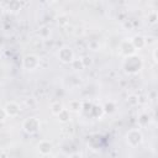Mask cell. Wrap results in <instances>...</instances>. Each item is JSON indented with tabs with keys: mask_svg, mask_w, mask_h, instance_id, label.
I'll list each match as a JSON object with an SVG mask.
<instances>
[{
	"mask_svg": "<svg viewBox=\"0 0 158 158\" xmlns=\"http://www.w3.org/2000/svg\"><path fill=\"white\" fill-rule=\"evenodd\" d=\"M63 109H64V107H63V105H62L60 102H53V104L51 105V111H52V114H53L54 116H57Z\"/></svg>",
	"mask_w": 158,
	"mask_h": 158,
	"instance_id": "11",
	"label": "cell"
},
{
	"mask_svg": "<svg viewBox=\"0 0 158 158\" xmlns=\"http://www.w3.org/2000/svg\"><path fill=\"white\" fill-rule=\"evenodd\" d=\"M144 42H146V44H151V43H156V38L154 37H152V36H149V37H144Z\"/></svg>",
	"mask_w": 158,
	"mask_h": 158,
	"instance_id": "18",
	"label": "cell"
},
{
	"mask_svg": "<svg viewBox=\"0 0 158 158\" xmlns=\"http://www.w3.org/2000/svg\"><path fill=\"white\" fill-rule=\"evenodd\" d=\"M88 47H89V49H91V51H98V49L100 48V44H99L98 41H90L89 44H88Z\"/></svg>",
	"mask_w": 158,
	"mask_h": 158,
	"instance_id": "15",
	"label": "cell"
},
{
	"mask_svg": "<svg viewBox=\"0 0 158 158\" xmlns=\"http://www.w3.org/2000/svg\"><path fill=\"white\" fill-rule=\"evenodd\" d=\"M49 30H48V27H46V26H43V27H41L40 28V31H38V35L42 37V38H47L48 36H49Z\"/></svg>",
	"mask_w": 158,
	"mask_h": 158,
	"instance_id": "12",
	"label": "cell"
},
{
	"mask_svg": "<svg viewBox=\"0 0 158 158\" xmlns=\"http://www.w3.org/2000/svg\"><path fill=\"white\" fill-rule=\"evenodd\" d=\"M131 43L132 46L135 47V49H141L146 46V42H144V37L143 36H135L132 40H131Z\"/></svg>",
	"mask_w": 158,
	"mask_h": 158,
	"instance_id": "8",
	"label": "cell"
},
{
	"mask_svg": "<svg viewBox=\"0 0 158 158\" xmlns=\"http://www.w3.org/2000/svg\"><path fill=\"white\" fill-rule=\"evenodd\" d=\"M125 69L128 73H137L141 68H142V60L141 58L136 57V56H130L126 58L125 60Z\"/></svg>",
	"mask_w": 158,
	"mask_h": 158,
	"instance_id": "1",
	"label": "cell"
},
{
	"mask_svg": "<svg viewBox=\"0 0 158 158\" xmlns=\"http://www.w3.org/2000/svg\"><path fill=\"white\" fill-rule=\"evenodd\" d=\"M68 17L65 16V15H60V16H58V19H57V22H58V25L59 26H65L67 23H68V20H67Z\"/></svg>",
	"mask_w": 158,
	"mask_h": 158,
	"instance_id": "14",
	"label": "cell"
},
{
	"mask_svg": "<svg viewBox=\"0 0 158 158\" xmlns=\"http://www.w3.org/2000/svg\"><path fill=\"white\" fill-rule=\"evenodd\" d=\"M52 148H53L52 143H51L49 141H47V139H42V141H40V143L37 144V149H38V152H40L42 156L49 154L51 151H52Z\"/></svg>",
	"mask_w": 158,
	"mask_h": 158,
	"instance_id": "7",
	"label": "cell"
},
{
	"mask_svg": "<svg viewBox=\"0 0 158 158\" xmlns=\"http://www.w3.org/2000/svg\"><path fill=\"white\" fill-rule=\"evenodd\" d=\"M72 65H73V68H74V69H78V70L84 69L83 63H81V60H80V59H75V58H74V60L72 62Z\"/></svg>",
	"mask_w": 158,
	"mask_h": 158,
	"instance_id": "13",
	"label": "cell"
},
{
	"mask_svg": "<svg viewBox=\"0 0 158 158\" xmlns=\"http://www.w3.org/2000/svg\"><path fill=\"white\" fill-rule=\"evenodd\" d=\"M22 65H23V68L27 69V70H35V69H37L38 65H40V59H38V57L35 56V54H28V56H26V57L23 58Z\"/></svg>",
	"mask_w": 158,
	"mask_h": 158,
	"instance_id": "5",
	"label": "cell"
},
{
	"mask_svg": "<svg viewBox=\"0 0 158 158\" xmlns=\"http://www.w3.org/2000/svg\"><path fill=\"white\" fill-rule=\"evenodd\" d=\"M142 139H143V136H142L141 131L137 128L128 131V133L126 135V141L131 147H137L142 142Z\"/></svg>",
	"mask_w": 158,
	"mask_h": 158,
	"instance_id": "3",
	"label": "cell"
},
{
	"mask_svg": "<svg viewBox=\"0 0 158 158\" xmlns=\"http://www.w3.org/2000/svg\"><path fill=\"white\" fill-rule=\"evenodd\" d=\"M20 110H21L20 109V105L17 102H15V101H9L5 105V107H4V111H5L6 116H10V117L17 116L20 114Z\"/></svg>",
	"mask_w": 158,
	"mask_h": 158,
	"instance_id": "6",
	"label": "cell"
},
{
	"mask_svg": "<svg viewBox=\"0 0 158 158\" xmlns=\"http://www.w3.org/2000/svg\"><path fill=\"white\" fill-rule=\"evenodd\" d=\"M69 117H70V115H69V111H68L67 109H63V110L57 115L58 121H59V122H62V123L68 122V121H69Z\"/></svg>",
	"mask_w": 158,
	"mask_h": 158,
	"instance_id": "9",
	"label": "cell"
},
{
	"mask_svg": "<svg viewBox=\"0 0 158 158\" xmlns=\"http://www.w3.org/2000/svg\"><path fill=\"white\" fill-rule=\"evenodd\" d=\"M58 58H59V60L63 62V63H72V62L74 60V52H73V49H72L70 47L64 46V47H62V48L59 49V52H58Z\"/></svg>",
	"mask_w": 158,
	"mask_h": 158,
	"instance_id": "4",
	"label": "cell"
},
{
	"mask_svg": "<svg viewBox=\"0 0 158 158\" xmlns=\"http://www.w3.org/2000/svg\"><path fill=\"white\" fill-rule=\"evenodd\" d=\"M81 109V102L79 100H72L68 104V111H79Z\"/></svg>",
	"mask_w": 158,
	"mask_h": 158,
	"instance_id": "10",
	"label": "cell"
},
{
	"mask_svg": "<svg viewBox=\"0 0 158 158\" xmlns=\"http://www.w3.org/2000/svg\"><path fill=\"white\" fill-rule=\"evenodd\" d=\"M68 158H83V154L79 153V152H74V153H72Z\"/></svg>",
	"mask_w": 158,
	"mask_h": 158,
	"instance_id": "19",
	"label": "cell"
},
{
	"mask_svg": "<svg viewBox=\"0 0 158 158\" xmlns=\"http://www.w3.org/2000/svg\"><path fill=\"white\" fill-rule=\"evenodd\" d=\"M148 21L151 23H156L157 22V12L156 11H152L149 15H148Z\"/></svg>",
	"mask_w": 158,
	"mask_h": 158,
	"instance_id": "17",
	"label": "cell"
},
{
	"mask_svg": "<svg viewBox=\"0 0 158 158\" xmlns=\"http://www.w3.org/2000/svg\"><path fill=\"white\" fill-rule=\"evenodd\" d=\"M81 63H83V67L84 68H86V67H89V65H91V63H93V60H91V58L90 57H88V56H85V57H83L81 59Z\"/></svg>",
	"mask_w": 158,
	"mask_h": 158,
	"instance_id": "16",
	"label": "cell"
},
{
	"mask_svg": "<svg viewBox=\"0 0 158 158\" xmlns=\"http://www.w3.org/2000/svg\"><path fill=\"white\" fill-rule=\"evenodd\" d=\"M40 126H41L40 120L37 117H33V116L25 118L23 122H22V128L25 130V132H27L30 135L36 133L40 130Z\"/></svg>",
	"mask_w": 158,
	"mask_h": 158,
	"instance_id": "2",
	"label": "cell"
}]
</instances>
